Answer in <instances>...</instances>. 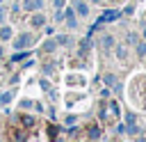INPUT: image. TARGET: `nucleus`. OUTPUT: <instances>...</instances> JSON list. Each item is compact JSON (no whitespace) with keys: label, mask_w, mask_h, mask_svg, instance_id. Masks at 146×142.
Instances as JSON below:
<instances>
[{"label":"nucleus","mask_w":146,"mask_h":142,"mask_svg":"<svg viewBox=\"0 0 146 142\" xmlns=\"http://www.w3.org/2000/svg\"><path fill=\"white\" fill-rule=\"evenodd\" d=\"M32 44V37L30 34H21L18 39H14V48L16 50H21V48H25V46H30Z\"/></svg>","instance_id":"f257e3e1"},{"label":"nucleus","mask_w":146,"mask_h":142,"mask_svg":"<svg viewBox=\"0 0 146 142\" xmlns=\"http://www.w3.org/2000/svg\"><path fill=\"white\" fill-rule=\"evenodd\" d=\"M119 16H121V11L112 9V11H105V14L100 16V21H98V23H107V21H114V18H119Z\"/></svg>","instance_id":"f03ea898"},{"label":"nucleus","mask_w":146,"mask_h":142,"mask_svg":"<svg viewBox=\"0 0 146 142\" xmlns=\"http://www.w3.org/2000/svg\"><path fill=\"white\" fill-rule=\"evenodd\" d=\"M30 23H32V27H43V23H46V18H43L41 14H34V16L30 18Z\"/></svg>","instance_id":"7ed1b4c3"},{"label":"nucleus","mask_w":146,"mask_h":142,"mask_svg":"<svg viewBox=\"0 0 146 142\" xmlns=\"http://www.w3.org/2000/svg\"><path fill=\"white\" fill-rule=\"evenodd\" d=\"M25 7H27V9H41V7H43V2H41V0H27V2H25Z\"/></svg>","instance_id":"20e7f679"},{"label":"nucleus","mask_w":146,"mask_h":142,"mask_svg":"<svg viewBox=\"0 0 146 142\" xmlns=\"http://www.w3.org/2000/svg\"><path fill=\"white\" fill-rule=\"evenodd\" d=\"M112 46H114V37H110V34L103 37V48L107 50V48H112Z\"/></svg>","instance_id":"39448f33"},{"label":"nucleus","mask_w":146,"mask_h":142,"mask_svg":"<svg viewBox=\"0 0 146 142\" xmlns=\"http://www.w3.org/2000/svg\"><path fill=\"white\" fill-rule=\"evenodd\" d=\"M75 7H78V14H82V16H87V14H89V7H87L84 2H78Z\"/></svg>","instance_id":"423d86ee"},{"label":"nucleus","mask_w":146,"mask_h":142,"mask_svg":"<svg viewBox=\"0 0 146 142\" xmlns=\"http://www.w3.org/2000/svg\"><path fill=\"white\" fill-rule=\"evenodd\" d=\"M0 37H2V39H9V37H11V27H7V25L0 27Z\"/></svg>","instance_id":"0eeeda50"},{"label":"nucleus","mask_w":146,"mask_h":142,"mask_svg":"<svg viewBox=\"0 0 146 142\" xmlns=\"http://www.w3.org/2000/svg\"><path fill=\"white\" fill-rule=\"evenodd\" d=\"M89 46H91V44H89V39H84V41L80 44V55H84V53L89 50Z\"/></svg>","instance_id":"6e6552de"},{"label":"nucleus","mask_w":146,"mask_h":142,"mask_svg":"<svg viewBox=\"0 0 146 142\" xmlns=\"http://www.w3.org/2000/svg\"><path fill=\"white\" fill-rule=\"evenodd\" d=\"M137 55L139 57H146V44H137Z\"/></svg>","instance_id":"1a4fd4ad"},{"label":"nucleus","mask_w":146,"mask_h":142,"mask_svg":"<svg viewBox=\"0 0 146 142\" xmlns=\"http://www.w3.org/2000/svg\"><path fill=\"white\" fill-rule=\"evenodd\" d=\"M25 57H30V55H27V53H18V50H16V55H14L11 60H14V62H21V60H25Z\"/></svg>","instance_id":"9d476101"},{"label":"nucleus","mask_w":146,"mask_h":142,"mask_svg":"<svg viewBox=\"0 0 146 142\" xmlns=\"http://www.w3.org/2000/svg\"><path fill=\"white\" fill-rule=\"evenodd\" d=\"M116 57H119V60L125 57V46H119V48H116Z\"/></svg>","instance_id":"9b49d317"},{"label":"nucleus","mask_w":146,"mask_h":142,"mask_svg":"<svg viewBox=\"0 0 146 142\" xmlns=\"http://www.w3.org/2000/svg\"><path fill=\"white\" fill-rule=\"evenodd\" d=\"M89 137H94V140H96V137H100V131H98L96 126H94V128H89Z\"/></svg>","instance_id":"f8f14e48"},{"label":"nucleus","mask_w":146,"mask_h":142,"mask_svg":"<svg viewBox=\"0 0 146 142\" xmlns=\"http://www.w3.org/2000/svg\"><path fill=\"white\" fill-rule=\"evenodd\" d=\"M11 101V92H5L2 96H0V103H9Z\"/></svg>","instance_id":"ddd939ff"},{"label":"nucleus","mask_w":146,"mask_h":142,"mask_svg":"<svg viewBox=\"0 0 146 142\" xmlns=\"http://www.w3.org/2000/svg\"><path fill=\"white\" fill-rule=\"evenodd\" d=\"M52 48H55V41H46V44H43V50H46V53H50Z\"/></svg>","instance_id":"4468645a"},{"label":"nucleus","mask_w":146,"mask_h":142,"mask_svg":"<svg viewBox=\"0 0 146 142\" xmlns=\"http://www.w3.org/2000/svg\"><path fill=\"white\" fill-rule=\"evenodd\" d=\"M105 82H107V85H116V78H114L112 73H107V76H105Z\"/></svg>","instance_id":"2eb2a0df"},{"label":"nucleus","mask_w":146,"mask_h":142,"mask_svg":"<svg viewBox=\"0 0 146 142\" xmlns=\"http://www.w3.org/2000/svg\"><path fill=\"white\" fill-rule=\"evenodd\" d=\"M21 121H23V124H25V126H32V124H34V119H32V117H23V119H21Z\"/></svg>","instance_id":"dca6fc26"},{"label":"nucleus","mask_w":146,"mask_h":142,"mask_svg":"<svg viewBox=\"0 0 146 142\" xmlns=\"http://www.w3.org/2000/svg\"><path fill=\"white\" fill-rule=\"evenodd\" d=\"M135 41H137V34L130 32V34H128V44H135Z\"/></svg>","instance_id":"f3484780"},{"label":"nucleus","mask_w":146,"mask_h":142,"mask_svg":"<svg viewBox=\"0 0 146 142\" xmlns=\"http://www.w3.org/2000/svg\"><path fill=\"white\" fill-rule=\"evenodd\" d=\"M132 121H135V115L128 112V115H125V124H132Z\"/></svg>","instance_id":"a211bd4d"},{"label":"nucleus","mask_w":146,"mask_h":142,"mask_svg":"<svg viewBox=\"0 0 146 142\" xmlns=\"http://www.w3.org/2000/svg\"><path fill=\"white\" fill-rule=\"evenodd\" d=\"M59 44H62V46H66V44H68V37H66V34H62V37H59Z\"/></svg>","instance_id":"6ab92c4d"},{"label":"nucleus","mask_w":146,"mask_h":142,"mask_svg":"<svg viewBox=\"0 0 146 142\" xmlns=\"http://www.w3.org/2000/svg\"><path fill=\"white\" fill-rule=\"evenodd\" d=\"M110 108H112V115H119V105L116 103H110Z\"/></svg>","instance_id":"aec40b11"},{"label":"nucleus","mask_w":146,"mask_h":142,"mask_svg":"<svg viewBox=\"0 0 146 142\" xmlns=\"http://www.w3.org/2000/svg\"><path fill=\"white\" fill-rule=\"evenodd\" d=\"M144 39H146V30H144Z\"/></svg>","instance_id":"412c9836"},{"label":"nucleus","mask_w":146,"mask_h":142,"mask_svg":"<svg viewBox=\"0 0 146 142\" xmlns=\"http://www.w3.org/2000/svg\"><path fill=\"white\" fill-rule=\"evenodd\" d=\"M0 57H2V48H0Z\"/></svg>","instance_id":"4be33fe9"},{"label":"nucleus","mask_w":146,"mask_h":142,"mask_svg":"<svg viewBox=\"0 0 146 142\" xmlns=\"http://www.w3.org/2000/svg\"><path fill=\"white\" fill-rule=\"evenodd\" d=\"M94 2H100V0H94Z\"/></svg>","instance_id":"5701e85b"}]
</instances>
